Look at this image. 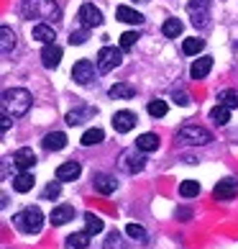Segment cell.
Returning <instances> with one entry per match:
<instances>
[{
  "instance_id": "cell-1",
  "label": "cell",
  "mask_w": 238,
  "mask_h": 249,
  "mask_svg": "<svg viewBox=\"0 0 238 249\" xmlns=\"http://www.w3.org/2000/svg\"><path fill=\"white\" fill-rule=\"evenodd\" d=\"M31 93L23 88H11L3 93V110L5 113H11L13 118H21L31 110Z\"/></svg>"
},
{
  "instance_id": "cell-2",
  "label": "cell",
  "mask_w": 238,
  "mask_h": 249,
  "mask_svg": "<svg viewBox=\"0 0 238 249\" xmlns=\"http://www.w3.org/2000/svg\"><path fill=\"white\" fill-rule=\"evenodd\" d=\"M21 13L26 18H36V21H57L59 18V5H57V0H23V5H21Z\"/></svg>"
},
{
  "instance_id": "cell-3",
  "label": "cell",
  "mask_w": 238,
  "mask_h": 249,
  "mask_svg": "<svg viewBox=\"0 0 238 249\" xmlns=\"http://www.w3.org/2000/svg\"><path fill=\"white\" fill-rule=\"evenodd\" d=\"M13 226L18 229V231L23 234H39L41 226H44V213L39 206H29L23 211H18V213L13 216Z\"/></svg>"
},
{
  "instance_id": "cell-4",
  "label": "cell",
  "mask_w": 238,
  "mask_h": 249,
  "mask_svg": "<svg viewBox=\"0 0 238 249\" xmlns=\"http://www.w3.org/2000/svg\"><path fill=\"white\" fill-rule=\"evenodd\" d=\"M177 142L179 144H190V146H205V144L213 142V134H210L207 128H203V126L187 124V126H182L177 131Z\"/></svg>"
},
{
  "instance_id": "cell-5",
  "label": "cell",
  "mask_w": 238,
  "mask_h": 249,
  "mask_svg": "<svg viewBox=\"0 0 238 249\" xmlns=\"http://www.w3.org/2000/svg\"><path fill=\"white\" fill-rule=\"evenodd\" d=\"M146 152H141L139 146H133V149H126L121 152V157H118V167H121L126 175H136L141 172L146 167Z\"/></svg>"
},
{
  "instance_id": "cell-6",
  "label": "cell",
  "mask_w": 238,
  "mask_h": 249,
  "mask_svg": "<svg viewBox=\"0 0 238 249\" xmlns=\"http://www.w3.org/2000/svg\"><path fill=\"white\" fill-rule=\"evenodd\" d=\"M121 62H123V49L103 47V49L97 52V70L100 72H113Z\"/></svg>"
},
{
  "instance_id": "cell-7",
  "label": "cell",
  "mask_w": 238,
  "mask_h": 249,
  "mask_svg": "<svg viewBox=\"0 0 238 249\" xmlns=\"http://www.w3.org/2000/svg\"><path fill=\"white\" fill-rule=\"evenodd\" d=\"M187 11H190L192 23H195V26H207V18H210V0H190V3H187Z\"/></svg>"
},
{
  "instance_id": "cell-8",
  "label": "cell",
  "mask_w": 238,
  "mask_h": 249,
  "mask_svg": "<svg viewBox=\"0 0 238 249\" xmlns=\"http://www.w3.org/2000/svg\"><path fill=\"white\" fill-rule=\"evenodd\" d=\"M77 18H79V23L85 26V29H95V26L103 23V13L97 11V8L93 3H85V5H79V11H77Z\"/></svg>"
},
{
  "instance_id": "cell-9",
  "label": "cell",
  "mask_w": 238,
  "mask_h": 249,
  "mask_svg": "<svg viewBox=\"0 0 238 249\" xmlns=\"http://www.w3.org/2000/svg\"><path fill=\"white\" fill-rule=\"evenodd\" d=\"M95 77V64L90 59H79L75 67H72V80L79 82V85H90Z\"/></svg>"
},
{
  "instance_id": "cell-10",
  "label": "cell",
  "mask_w": 238,
  "mask_h": 249,
  "mask_svg": "<svg viewBox=\"0 0 238 249\" xmlns=\"http://www.w3.org/2000/svg\"><path fill=\"white\" fill-rule=\"evenodd\" d=\"M136 124H139V116H136L133 110H118L113 116V128L118 134H128Z\"/></svg>"
},
{
  "instance_id": "cell-11",
  "label": "cell",
  "mask_w": 238,
  "mask_h": 249,
  "mask_svg": "<svg viewBox=\"0 0 238 249\" xmlns=\"http://www.w3.org/2000/svg\"><path fill=\"white\" fill-rule=\"evenodd\" d=\"M213 196H215L218 200H233V198L238 196V180H233V178L221 180V182L213 188Z\"/></svg>"
},
{
  "instance_id": "cell-12",
  "label": "cell",
  "mask_w": 238,
  "mask_h": 249,
  "mask_svg": "<svg viewBox=\"0 0 238 249\" xmlns=\"http://www.w3.org/2000/svg\"><path fill=\"white\" fill-rule=\"evenodd\" d=\"M95 113H97V110H95L93 106H77L75 110H69V113H67V118H64V121H67L69 126H79V124L90 121V118H93Z\"/></svg>"
},
{
  "instance_id": "cell-13",
  "label": "cell",
  "mask_w": 238,
  "mask_h": 249,
  "mask_svg": "<svg viewBox=\"0 0 238 249\" xmlns=\"http://www.w3.org/2000/svg\"><path fill=\"white\" fill-rule=\"evenodd\" d=\"M115 178L113 175H108V172H97L95 178H93V188L100 193V196H111V193H115Z\"/></svg>"
},
{
  "instance_id": "cell-14",
  "label": "cell",
  "mask_w": 238,
  "mask_h": 249,
  "mask_svg": "<svg viewBox=\"0 0 238 249\" xmlns=\"http://www.w3.org/2000/svg\"><path fill=\"white\" fill-rule=\"evenodd\" d=\"M41 62H44V67H47V70L59 67V62H62V47H57V44H44Z\"/></svg>"
},
{
  "instance_id": "cell-15",
  "label": "cell",
  "mask_w": 238,
  "mask_h": 249,
  "mask_svg": "<svg viewBox=\"0 0 238 249\" xmlns=\"http://www.w3.org/2000/svg\"><path fill=\"white\" fill-rule=\"evenodd\" d=\"M13 164L21 172H29L33 164H36V154H33V149H29V146H23V149H18L16 154H13Z\"/></svg>"
},
{
  "instance_id": "cell-16",
  "label": "cell",
  "mask_w": 238,
  "mask_h": 249,
  "mask_svg": "<svg viewBox=\"0 0 238 249\" xmlns=\"http://www.w3.org/2000/svg\"><path fill=\"white\" fill-rule=\"evenodd\" d=\"M79 172H82V167H79V162H64V164H59L57 167V180L59 182H72V180H77L79 178Z\"/></svg>"
},
{
  "instance_id": "cell-17",
  "label": "cell",
  "mask_w": 238,
  "mask_h": 249,
  "mask_svg": "<svg viewBox=\"0 0 238 249\" xmlns=\"http://www.w3.org/2000/svg\"><path fill=\"white\" fill-rule=\"evenodd\" d=\"M51 224L54 226H62V224H69L72 218H75V206H67V203H62V206H57L51 211Z\"/></svg>"
},
{
  "instance_id": "cell-18",
  "label": "cell",
  "mask_w": 238,
  "mask_h": 249,
  "mask_svg": "<svg viewBox=\"0 0 238 249\" xmlns=\"http://www.w3.org/2000/svg\"><path fill=\"white\" fill-rule=\"evenodd\" d=\"M210 70H213V57H200V59L190 67V77H192V80H203V77H207Z\"/></svg>"
},
{
  "instance_id": "cell-19",
  "label": "cell",
  "mask_w": 238,
  "mask_h": 249,
  "mask_svg": "<svg viewBox=\"0 0 238 249\" xmlns=\"http://www.w3.org/2000/svg\"><path fill=\"white\" fill-rule=\"evenodd\" d=\"M31 36H33V41H41V44H54V39H57V34H54L49 23H36Z\"/></svg>"
},
{
  "instance_id": "cell-20",
  "label": "cell",
  "mask_w": 238,
  "mask_h": 249,
  "mask_svg": "<svg viewBox=\"0 0 238 249\" xmlns=\"http://www.w3.org/2000/svg\"><path fill=\"white\" fill-rule=\"evenodd\" d=\"M67 146V134H62V131H51L44 136V149H49V152H59Z\"/></svg>"
},
{
  "instance_id": "cell-21",
  "label": "cell",
  "mask_w": 238,
  "mask_h": 249,
  "mask_svg": "<svg viewBox=\"0 0 238 249\" xmlns=\"http://www.w3.org/2000/svg\"><path fill=\"white\" fill-rule=\"evenodd\" d=\"M108 95L115 98V100H128V98L136 95V88L131 85V82H115V85L108 90Z\"/></svg>"
},
{
  "instance_id": "cell-22",
  "label": "cell",
  "mask_w": 238,
  "mask_h": 249,
  "mask_svg": "<svg viewBox=\"0 0 238 249\" xmlns=\"http://www.w3.org/2000/svg\"><path fill=\"white\" fill-rule=\"evenodd\" d=\"M115 16H118V21H123V23H143V16L139 11H133V8H128V5H118L115 8Z\"/></svg>"
},
{
  "instance_id": "cell-23",
  "label": "cell",
  "mask_w": 238,
  "mask_h": 249,
  "mask_svg": "<svg viewBox=\"0 0 238 249\" xmlns=\"http://www.w3.org/2000/svg\"><path fill=\"white\" fill-rule=\"evenodd\" d=\"M136 146H139V149L141 152H146V154H149V152H157L159 149V136L157 134H141L139 136V139H136Z\"/></svg>"
},
{
  "instance_id": "cell-24",
  "label": "cell",
  "mask_w": 238,
  "mask_h": 249,
  "mask_svg": "<svg viewBox=\"0 0 238 249\" xmlns=\"http://www.w3.org/2000/svg\"><path fill=\"white\" fill-rule=\"evenodd\" d=\"M0 36H3V44H0V52L5 54H11L13 49H16V34H13V29L11 26H3V29H0Z\"/></svg>"
},
{
  "instance_id": "cell-25",
  "label": "cell",
  "mask_w": 238,
  "mask_h": 249,
  "mask_svg": "<svg viewBox=\"0 0 238 249\" xmlns=\"http://www.w3.org/2000/svg\"><path fill=\"white\" fill-rule=\"evenodd\" d=\"M90 231H77V234H69L67 236V247L69 249H85V247H90Z\"/></svg>"
},
{
  "instance_id": "cell-26",
  "label": "cell",
  "mask_w": 238,
  "mask_h": 249,
  "mask_svg": "<svg viewBox=\"0 0 238 249\" xmlns=\"http://www.w3.org/2000/svg\"><path fill=\"white\" fill-rule=\"evenodd\" d=\"M161 31H164L167 39H177V36L182 34V21H179V18H167L164 26H161Z\"/></svg>"
},
{
  "instance_id": "cell-27",
  "label": "cell",
  "mask_w": 238,
  "mask_h": 249,
  "mask_svg": "<svg viewBox=\"0 0 238 249\" xmlns=\"http://www.w3.org/2000/svg\"><path fill=\"white\" fill-rule=\"evenodd\" d=\"M31 188H33V175L31 172H21L13 180V190H18V193H29Z\"/></svg>"
},
{
  "instance_id": "cell-28",
  "label": "cell",
  "mask_w": 238,
  "mask_h": 249,
  "mask_svg": "<svg viewBox=\"0 0 238 249\" xmlns=\"http://www.w3.org/2000/svg\"><path fill=\"white\" fill-rule=\"evenodd\" d=\"M210 118L218 124V126H225L228 121H231V108H225V106H221L218 103L213 110H210Z\"/></svg>"
},
{
  "instance_id": "cell-29",
  "label": "cell",
  "mask_w": 238,
  "mask_h": 249,
  "mask_svg": "<svg viewBox=\"0 0 238 249\" xmlns=\"http://www.w3.org/2000/svg\"><path fill=\"white\" fill-rule=\"evenodd\" d=\"M103 139H105L103 128H87V131L82 134V139H79V142L85 144V146H95V144H100Z\"/></svg>"
},
{
  "instance_id": "cell-30",
  "label": "cell",
  "mask_w": 238,
  "mask_h": 249,
  "mask_svg": "<svg viewBox=\"0 0 238 249\" xmlns=\"http://www.w3.org/2000/svg\"><path fill=\"white\" fill-rule=\"evenodd\" d=\"M85 224H87V231H90V234H100V231L105 229L103 218H100V216H95L93 211H87V213H85Z\"/></svg>"
},
{
  "instance_id": "cell-31",
  "label": "cell",
  "mask_w": 238,
  "mask_h": 249,
  "mask_svg": "<svg viewBox=\"0 0 238 249\" xmlns=\"http://www.w3.org/2000/svg\"><path fill=\"white\" fill-rule=\"evenodd\" d=\"M218 103L233 110V108H238V93L236 90H223V93H218Z\"/></svg>"
},
{
  "instance_id": "cell-32",
  "label": "cell",
  "mask_w": 238,
  "mask_h": 249,
  "mask_svg": "<svg viewBox=\"0 0 238 249\" xmlns=\"http://www.w3.org/2000/svg\"><path fill=\"white\" fill-rule=\"evenodd\" d=\"M179 196L182 198H195V196H200V182L197 180H185L179 185Z\"/></svg>"
},
{
  "instance_id": "cell-33",
  "label": "cell",
  "mask_w": 238,
  "mask_h": 249,
  "mask_svg": "<svg viewBox=\"0 0 238 249\" xmlns=\"http://www.w3.org/2000/svg\"><path fill=\"white\" fill-rule=\"evenodd\" d=\"M203 49H205V41L197 39V36L195 39H185V44H182V52L185 54H200Z\"/></svg>"
},
{
  "instance_id": "cell-34",
  "label": "cell",
  "mask_w": 238,
  "mask_h": 249,
  "mask_svg": "<svg viewBox=\"0 0 238 249\" xmlns=\"http://www.w3.org/2000/svg\"><path fill=\"white\" fill-rule=\"evenodd\" d=\"M167 110H169V106L164 103V100H151V103H149V113L154 118H164V116H167Z\"/></svg>"
},
{
  "instance_id": "cell-35",
  "label": "cell",
  "mask_w": 238,
  "mask_h": 249,
  "mask_svg": "<svg viewBox=\"0 0 238 249\" xmlns=\"http://www.w3.org/2000/svg\"><path fill=\"white\" fill-rule=\"evenodd\" d=\"M105 249H128L126 244H123V236L118 234V231H111L105 236Z\"/></svg>"
},
{
  "instance_id": "cell-36",
  "label": "cell",
  "mask_w": 238,
  "mask_h": 249,
  "mask_svg": "<svg viewBox=\"0 0 238 249\" xmlns=\"http://www.w3.org/2000/svg\"><path fill=\"white\" fill-rule=\"evenodd\" d=\"M139 39H141V36L136 34V31H126V34L121 36V49H123V52H128V49H133V44L139 41Z\"/></svg>"
},
{
  "instance_id": "cell-37",
  "label": "cell",
  "mask_w": 238,
  "mask_h": 249,
  "mask_svg": "<svg viewBox=\"0 0 238 249\" xmlns=\"http://www.w3.org/2000/svg\"><path fill=\"white\" fill-rule=\"evenodd\" d=\"M87 31L90 29H82V31H72V36H69V44L72 47H79V44H85L90 36H87Z\"/></svg>"
},
{
  "instance_id": "cell-38",
  "label": "cell",
  "mask_w": 238,
  "mask_h": 249,
  "mask_svg": "<svg viewBox=\"0 0 238 249\" xmlns=\"http://www.w3.org/2000/svg\"><path fill=\"white\" fill-rule=\"evenodd\" d=\"M126 231H128V236H133V239H141V242L146 239V231H143V229H141L139 224H128V226H126Z\"/></svg>"
},
{
  "instance_id": "cell-39",
  "label": "cell",
  "mask_w": 238,
  "mask_h": 249,
  "mask_svg": "<svg viewBox=\"0 0 238 249\" xmlns=\"http://www.w3.org/2000/svg\"><path fill=\"white\" fill-rule=\"evenodd\" d=\"M59 193H62V188H59V182H51V185L44 190V198H59Z\"/></svg>"
},
{
  "instance_id": "cell-40",
  "label": "cell",
  "mask_w": 238,
  "mask_h": 249,
  "mask_svg": "<svg viewBox=\"0 0 238 249\" xmlns=\"http://www.w3.org/2000/svg\"><path fill=\"white\" fill-rule=\"evenodd\" d=\"M11 124H13V116L3 110V116H0V128H3V131H8V128H11Z\"/></svg>"
},
{
  "instance_id": "cell-41",
  "label": "cell",
  "mask_w": 238,
  "mask_h": 249,
  "mask_svg": "<svg viewBox=\"0 0 238 249\" xmlns=\"http://www.w3.org/2000/svg\"><path fill=\"white\" fill-rule=\"evenodd\" d=\"M175 100H177L179 106H190V98H187L185 93H175Z\"/></svg>"
},
{
  "instance_id": "cell-42",
  "label": "cell",
  "mask_w": 238,
  "mask_h": 249,
  "mask_svg": "<svg viewBox=\"0 0 238 249\" xmlns=\"http://www.w3.org/2000/svg\"><path fill=\"white\" fill-rule=\"evenodd\" d=\"M141 3H143V0H141Z\"/></svg>"
}]
</instances>
